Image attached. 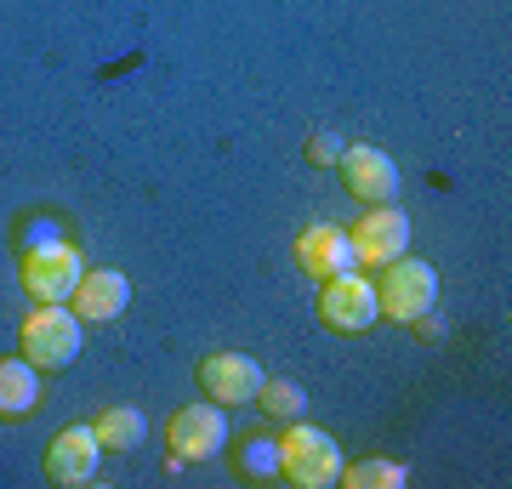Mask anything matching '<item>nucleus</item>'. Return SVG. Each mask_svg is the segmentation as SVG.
Listing matches in <instances>:
<instances>
[{
  "instance_id": "12",
  "label": "nucleus",
  "mask_w": 512,
  "mask_h": 489,
  "mask_svg": "<svg viewBox=\"0 0 512 489\" xmlns=\"http://www.w3.org/2000/svg\"><path fill=\"white\" fill-rule=\"evenodd\" d=\"M69 308L86 319V325H114L120 313L131 308V279L120 268H86L80 285H74Z\"/></svg>"
},
{
  "instance_id": "14",
  "label": "nucleus",
  "mask_w": 512,
  "mask_h": 489,
  "mask_svg": "<svg viewBox=\"0 0 512 489\" xmlns=\"http://www.w3.org/2000/svg\"><path fill=\"white\" fill-rule=\"evenodd\" d=\"M92 433H97V444H103V450L126 455V450H137V444L148 438V421H143V410H137V404H109V410L92 421Z\"/></svg>"
},
{
  "instance_id": "16",
  "label": "nucleus",
  "mask_w": 512,
  "mask_h": 489,
  "mask_svg": "<svg viewBox=\"0 0 512 489\" xmlns=\"http://www.w3.org/2000/svg\"><path fill=\"white\" fill-rule=\"evenodd\" d=\"M234 467L251 478V484H274L279 478V438L274 433H245L234 444Z\"/></svg>"
},
{
  "instance_id": "15",
  "label": "nucleus",
  "mask_w": 512,
  "mask_h": 489,
  "mask_svg": "<svg viewBox=\"0 0 512 489\" xmlns=\"http://www.w3.org/2000/svg\"><path fill=\"white\" fill-rule=\"evenodd\" d=\"M256 410L268 421H302V410H308V387L291 376H262V387H256Z\"/></svg>"
},
{
  "instance_id": "4",
  "label": "nucleus",
  "mask_w": 512,
  "mask_h": 489,
  "mask_svg": "<svg viewBox=\"0 0 512 489\" xmlns=\"http://www.w3.org/2000/svg\"><path fill=\"white\" fill-rule=\"evenodd\" d=\"M165 450H171V467H194V461H211V455L228 450V416L222 404H183L165 421Z\"/></svg>"
},
{
  "instance_id": "11",
  "label": "nucleus",
  "mask_w": 512,
  "mask_h": 489,
  "mask_svg": "<svg viewBox=\"0 0 512 489\" xmlns=\"http://www.w3.org/2000/svg\"><path fill=\"white\" fill-rule=\"evenodd\" d=\"M97 467H103V444H97L92 427H63V433L52 438V450H46V478L63 484V489L92 484Z\"/></svg>"
},
{
  "instance_id": "6",
  "label": "nucleus",
  "mask_w": 512,
  "mask_h": 489,
  "mask_svg": "<svg viewBox=\"0 0 512 489\" xmlns=\"http://www.w3.org/2000/svg\"><path fill=\"white\" fill-rule=\"evenodd\" d=\"M336 171H342V188H348L359 205H393L399 200V165H393V154H382L376 143H348L342 148V160H336Z\"/></svg>"
},
{
  "instance_id": "1",
  "label": "nucleus",
  "mask_w": 512,
  "mask_h": 489,
  "mask_svg": "<svg viewBox=\"0 0 512 489\" xmlns=\"http://www.w3.org/2000/svg\"><path fill=\"white\" fill-rule=\"evenodd\" d=\"M80 342H86V319L69 308V302H35L29 319L18 325V353L35 370L57 376V370H69L80 359Z\"/></svg>"
},
{
  "instance_id": "20",
  "label": "nucleus",
  "mask_w": 512,
  "mask_h": 489,
  "mask_svg": "<svg viewBox=\"0 0 512 489\" xmlns=\"http://www.w3.org/2000/svg\"><path fill=\"white\" fill-rule=\"evenodd\" d=\"M410 330H416L421 342H444V319H433V308L416 313V319H410Z\"/></svg>"
},
{
  "instance_id": "13",
  "label": "nucleus",
  "mask_w": 512,
  "mask_h": 489,
  "mask_svg": "<svg viewBox=\"0 0 512 489\" xmlns=\"http://www.w3.org/2000/svg\"><path fill=\"white\" fill-rule=\"evenodd\" d=\"M40 404V370L29 359H0V421H29Z\"/></svg>"
},
{
  "instance_id": "18",
  "label": "nucleus",
  "mask_w": 512,
  "mask_h": 489,
  "mask_svg": "<svg viewBox=\"0 0 512 489\" xmlns=\"http://www.w3.org/2000/svg\"><path fill=\"white\" fill-rule=\"evenodd\" d=\"M63 239V222L57 217H23L18 234H12V251L29 256V251H46V245H57Z\"/></svg>"
},
{
  "instance_id": "17",
  "label": "nucleus",
  "mask_w": 512,
  "mask_h": 489,
  "mask_svg": "<svg viewBox=\"0 0 512 489\" xmlns=\"http://www.w3.org/2000/svg\"><path fill=\"white\" fill-rule=\"evenodd\" d=\"M336 484L348 489H404L410 484V467H399V461H387V455H365V461H342V478Z\"/></svg>"
},
{
  "instance_id": "19",
  "label": "nucleus",
  "mask_w": 512,
  "mask_h": 489,
  "mask_svg": "<svg viewBox=\"0 0 512 489\" xmlns=\"http://www.w3.org/2000/svg\"><path fill=\"white\" fill-rule=\"evenodd\" d=\"M342 148H348V143H342L336 131H313L308 143H302V160H308V165H336V160H342Z\"/></svg>"
},
{
  "instance_id": "9",
  "label": "nucleus",
  "mask_w": 512,
  "mask_h": 489,
  "mask_svg": "<svg viewBox=\"0 0 512 489\" xmlns=\"http://www.w3.org/2000/svg\"><path fill=\"white\" fill-rule=\"evenodd\" d=\"M296 262L302 273H313L319 285L336 279V273H353L359 268V256H353V239L342 222H308L302 234H296Z\"/></svg>"
},
{
  "instance_id": "5",
  "label": "nucleus",
  "mask_w": 512,
  "mask_h": 489,
  "mask_svg": "<svg viewBox=\"0 0 512 489\" xmlns=\"http://www.w3.org/2000/svg\"><path fill=\"white\" fill-rule=\"evenodd\" d=\"M376 319H382V308H376V285H370L359 268L336 273V279L319 285V325L325 330H336V336H365Z\"/></svg>"
},
{
  "instance_id": "10",
  "label": "nucleus",
  "mask_w": 512,
  "mask_h": 489,
  "mask_svg": "<svg viewBox=\"0 0 512 489\" xmlns=\"http://www.w3.org/2000/svg\"><path fill=\"white\" fill-rule=\"evenodd\" d=\"M200 387H205V399L222 404V410L251 404L256 387H262V364L251 353H211V359H200Z\"/></svg>"
},
{
  "instance_id": "7",
  "label": "nucleus",
  "mask_w": 512,
  "mask_h": 489,
  "mask_svg": "<svg viewBox=\"0 0 512 489\" xmlns=\"http://www.w3.org/2000/svg\"><path fill=\"white\" fill-rule=\"evenodd\" d=\"M18 268H23V290H29L35 302H69L74 285H80V273H86V256H80V245L57 239L46 251L18 256Z\"/></svg>"
},
{
  "instance_id": "8",
  "label": "nucleus",
  "mask_w": 512,
  "mask_h": 489,
  "mask_svg": "<svg viewBox=\"0 0 512 489\" xmlns=\"http://www.w3.org/2000/svg\"><path fill=\"white\" fill-rule=\"evenodd\" d=\"M348 239L359 268H387V262H399L410 251V217L399 205H365V217L348 228Z\"/></svg>"
},
{
  "instance_id": "3",
  "label": "nucleus",
  "mask_w": 512,
  "mask_h": 489,
  "mask_svg": "<svg viewBox=\"0 0 512 489\" xmlns=\"http://www.w3.org/2000/svg\"><path fill=\"white\" fill-rule=\"evenodd\" d=\"M433 302H439V268H433V262H421V256L404 251L399 262H387L382 268V285H376V308H382V319L410 325V319L427 313Z\"/></svg>"
},
{
  "instance_id": "2",
  "label": "nucleus",
  "mask_w": 512,
  "mask_h": 489,
  "mask_svg": "<svg viewBox=\"0 0 512 489\" xmlns=\"http://www.w3.org/2000/svg\"><path fill=\"white\" fill-rule=\"evenodd\" d=\"M279 478H291L302 489H330L342 478V444L308 421H285L279 433Z\"/></svg>"
}]
</instances>
